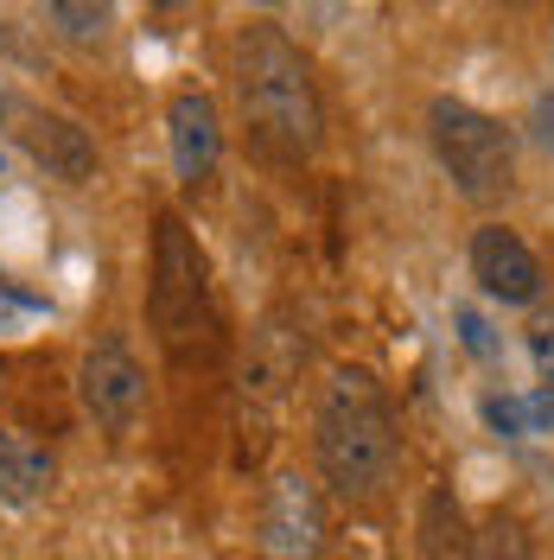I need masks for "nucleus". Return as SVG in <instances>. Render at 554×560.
I'll use <instances>...</instances> for the list:
<instances>
[{
    "label": "nucleus",
    "mask_w": 554,
    "mask_h": 560,
    "mask_svg": "<svg viewBox=\"0 0 554 560\" xmlns=\"http://www.w3.org/2000/svg\"><path fill=\"white\" fill-rule=\"evenodd\" d=\"M312 453L325 485L345 503H377L389 497L395 471H402V433H395V408L370 370H332L312 408Z\"/></svg>",
    "instance_id": "1"
},
{
    "label": "nucleus",
    "mask_w": 554,
    "mask_h": 560,
    "mask_svg": "<svg viewBox=\"0 0 554 560\" xmlns=\"http://www.w3.org/2000/svg\"><path fill=\"white\" fill-rule=\"evenodd\" d=\"M236 103L249 135L275 160H307L325 135V103H319L307 51L275 20H249L236 33Z\"/></svg>",
    "instance_id": "2"
},
{
    "label": "nucleus",
    "mask_w": 554,
    "mask_h": 560,
    "mask_svg": "<svg viewBox=\"0 0 554 560\" xmlns=\"http://www.w3.org/2000/svg\"><path fill=\"white\" fill-rule=\"evenodd\" d=\"M147 318L160 331V345L178 363L205 357L217 345V300H210V261L198 236L185 230V217L166 210L153 223V268H147Z\"/></svg>",
    "instance_id": "3"
},
{
    "label": "nucleus",
    "mask_w": 554,
    "mask_h": 560,
    "mask_svg": "<svg viewBox=\"0 0 554 560\" xmlns=\"http://www.w3.org/2000/svg\"><path fill=\"white\" fill-rule=\"evenodd\" d=\"M427 135H434V153H440L447 178L465 198L490 205V198H504L517 185V140H510V128L497 115L459 103V96H434Z\"/></svg>",
    "instance_id": "4"
},
{
    "label": "nucleus",
    "mask_w": 554,
    "mask_h": 560,
    "mask_svg": "<svg viewBox=\"0 0 554 560\" xmlns=\"http://www.w3.org/2000/svg\"><path fill=\"white\" fill-rule=\"evenodd\" d=\"M77 395H83V408L96 415V427H108V433H128V427H135V415H140V395H147V376H140L135 350L122 345V338H96V345L83 350Z\"/></svg>",
    "instance_id": "5"
},
{
    "label": "nucleus",
    "mask_w": 554,
    "mask_h": 560,
    "mask_svg": "<svg viewBox=\"0 0 554 560\" xmlns=\"http://www.w3.org/2000/svg\"><path fill=\"white\" fill-rule=\"evenodd\" d=\"M325 548V510L319 490L293 471H280L262 497V555L268 560H319Z\"/></svg>",
    "instance_id": "6"
},
{
    "label": "nucleus",
    "mask_w": 554,
    "mask_h": 560,
    "mask_svg": "<svg viewBox=\"0 0 554 560\" xmlns=\"http://www.w3.org/2000/svg\"><path fill=\"white\" fill-rule=\"evenodd\" d=\"M472 280L485 287L497 306H529L542 293V261H535V248L522 243L517 230L485 223L472 236Z\"/></svg>",
    "instance_id": "7"
},
{
    "label": "nucleus",
    "mask_w": 554,
    "mask_h": 560,
    "mask_svg": "<svg viewBox=\"0 0 554 560\" xmlns=\"http://www.w3.org/2000/svg\"><path fill=\"white\" fill-rule=\"evenodd\" d=\"M166 135H173V173L178 185H205L217 173V153H223V128H217V103L205 90H185L166 108Z\"/></svg>",
    "instance_id": "8"
},
{
    "label": "nucleus",
    "mask_w": 554,
    "mask_h": 560,
    "mask_svg": "<svg viewBox=\"0 0 554 560\" xmlns=\"http://www.w3.org/2000/svg\"><path fill=\"white\" fill-rule=\"evenodd\" d=\"M51 485H58V458L33 433L0 427V503H38Z\"/></svg>",
    "instance_id": "9"
},
{
    "label": "nucleus",
    "mask_w": 554,
    "mask_h": 560,
    "mask_svg": "<svg viewBox=\"0 0 554 560\" xmlns=\"http://www.w3.org/2000/svg\"><path fill=\"white\" fill-rule=\"evenodd\" d=\"M26 147L38 153V166H51L58 178H90V166H96V153H90V140H83V128L77 121H65V115H33L26 121Z\"/></svg>",
    "instance_id": "10"
},
{
    "label": "nucleus",
    "mask_w": 554,
    "mask_h": 560,
    "mask_svg": "<svg viewBox=\"0 0 554 560\" xmlns=\"http://www.w3.org/2000/svg\"><path fill=\"white\" fill-rule=\"evenodd\" d=\"M420 560H472V541H465V523H459L452 490H434V497H427V516H420Z\"/></svg>",
    "instance_id": "11"
},
{
    "label": "nucleus",
    "mask_w": 554,
    "mask_h": 560,
    "mask_svg": "<svg viewBox=\"0 0 554 560\" xmlns=\"http://www.w3.org/2000/svg\"><path fill=\"white\" fill-rule=\"evenodd\" d=\"M529 363H535V388H529V427H554V313L529 325Z\"/></svg>",
    "instance_id": "12"
},
{
    "label": "nucleus",
    "mask_w": 554,
    "mask_h": 560,
    "mask_svg": "<svg viewBox=\"0 0 554 560\" xmlns=\"http://www.w3.org/2000/svg\"><path fill=\"white\" fill-rule=\"evenodd\" d=\"M472 560H529V541H522V528L510 516H490L485 535H478V548H472Z\"/></svg>",
    "instance_id": "13"
},
{
    "label": "nucleus",
    "mask_w": 554,
    "mask_h": 560,
    "mask_svg": "<svg viewBox=\"0 0 554 560\" xmlns=\"http://www.w3.org/2000/svg\"><path fill=\"white\" fill-rule=\"evenodd\" d=\"M45 20H51L65 38H96L108 26V7H70V0H51Z\"/></svg>",
    "instance_id": "14"
},
{
    "label": "nucleus",
    "mask_w": 554,
    "mask_h": 560,
    "mask_svg": "<svg viewBox=\"0 0 554 560\" xmlns=\"http://www.w3.org/2000/svg\"><path fill=\"white\" fill-rule=\"evenodd\" d=\"M33 313H51V306H45L38 293H26L20 280H7V275H0V331H7L13 318H33Z\"/></svg>",
    "instance_id": "15"
},
{
    "label": "nucleus",
    "mask_w": 554,
    "mask_h": 560,
    "mask_svg": "<svg viewBox=\"0 0 554 560\" xmlns=\"http://www.w3.org/2000/svg\"><path fill=\"white\" fill-rule=\"evenodd\" d=\"M529 135L554 153V90H542V96H535V108H529Z\"/></svg>",
    "instance_id": "16"
},
{
    "label": "nucleus",
    "mask_w": 554,
    "mask_h": 560,
    "mask_svg": "<svg viewBox=\"0 0 554 560\" xmlns=\"http://www.w3.org/2000/svg\"><path fill=\"white\" fill-rule=\"evenodd\" d=\"M459 325H465V345L478 350V357H490V331H485V318H478V313H459Z\"/></svg>",
    "instance_id": "17"
}]
</instances>
